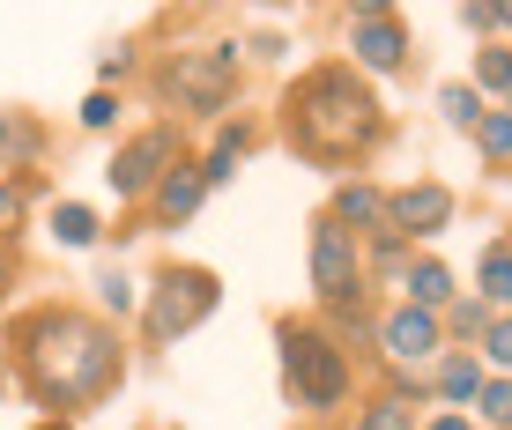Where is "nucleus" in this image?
<instances>
[{"instance_id":"ddd939ff","label":"nucleus","mask_w":512,"mask_h":430,"mask_svg":"<svg viewBox=\"0 0 512 430\" xmlns=\"http://www.w3.org/2000/svg\"><path fill=\"white\" fill-rule=\"evenodd\" d=\"M483 379H490V371H483V356H468V349H446V356H438V371H431V393H438L446 408H475Z\"/></svg>"},{"instance_id":"dca6fc26","label":"nucleus","mask_w":512,"mask_h":430,"mask_svg":"<svg viewBox=\"0 0 512 430\" xmlns=\"http://www.w3.org/2000/svg\"><path fill=\"white\" fill-rule=\"evenodd\" d=\"M245 156H253V127H245V119H238V127H223V134H216V149H208V164H201L208 193H216V186H231Z\"/></svg>"},{"instance_id":"cd10ccee","label":"nucleus","mask_w":512,"mask_h":430,"mask_svg":"<svg viewBox=\"0 0 512 430\" xmlns=\"http://www.w3.org/2000/svg\"><path fill=\"white\" fill-rule=\"evenodd\" d=\"M82 127H90V134H112V127H119V97H112V89H90V104H82Z\"/></svg>"},{"instance_id":"9d476101","label":"nucleus","mask_w":512,"mask_h":430,"mask_svg":"<svg viewBox=\"0 0 512 430\" xmlns=\"http://www.w3.org/2000/svg\"><path fill=\"white\" fill-rule=\"evenodd\" d=\"M379 349L394 356V364H431V356H446V327H438V312L394 304V312L379 319Z\"/></svg>"},{"instance_id":"72a5a7b5","label":"nucleus","mask_w":512,"mask_h":430,"mask_svg":"<svg viewBox=\"0 0 512 430\" xmlns=\"http://www.w3.org/2000/svg\"><path fill=\"white\" fill-rule=\"evenodd\" d=\"M498 30H512V8H498Z\"/></svg>"},{"instance_id":"f704fd0d","label":"nucleus","mask_w":512,"mask_h":430,"mask_svg":"<svg viewBox=\"0 0 512 430\" xmlns=\"http://www.w3.org/2000/svg\"><path fill=\"white\" fill-rule=\"evenodd\" d=\"M0 386H8V356H0Z\"/></svg>"},{"instance_id":"6ab92c4d","label":"nucleus","mask_w":512,"mask_h":430,"mask_svg":"<svg viewBox=\"0 0 512 430\" xmlns=\"http://www.w3.org/2000/svg\"><path fill=\"white\" fill-rule=\"evenodd\" d=\"M438 112H446V127L475 134V119H483V97H475V82H446V89H438Z\"/></svg>"},{"instance_id":"0eeeda50","label":"nucleus","mask_w":512,"mask_h":430,"mask_svg":"<svg viewBox=\"0 0 512 430\" xmlns=\"http://www.w3.org/2000/svg\"><path fill=\"white\" fill-rule=\"evenodd\" d=\"M179 164V127H141L134 141H119L112 171H104V186L119 193V201H149L156 178Z\"/></svg>"},{"instance_id":"5701e85b","label":"nucleus","mask_w":512,"mask_h":430,"mask_svg":"<svg viewBox=\"0 0 512 430\" xmlns=\"http://www.w3.org/2000/svg\"><path fill=\"white\" fill-rule=\"evenodd\" d=\"M483 89H512V45H483L475 52V97Z\"/></svg>"},{"instance_id":"39448f33","label":"nucleus","mask_w":512,"mask_h":430,"mask_svg":"<svg viewBox=\"0 0 512 430\" xmlns=\"http://www.w3.org/2000/svg\"><path fill=\"white\" fill-rule=\"evenodd\" d=\"M164 97L179 104V112H193V119L231 112V97H238V45L179 52V60H171V75H164Z\"/></svg>"},{"instance_id":"4be33fe9","label":"nucleus","mask_w":512,"mask_h":430,"mask_svg":"<svg viewBox=\"0 0 512 430\" xmlns=\"http://www.w3.org/2000/svg\"><path fill=\"white\" fill-rule=\"evenodd\" d=\"M475 149H483L490 164H512V112H483L475 119Z\"/></svg>"},{"instance_id":"c85d7f7f","label":"nucleus","mask_w":512,"mask_h":430,"mask_svg":"<svg viewBox=\"0 0 512 430\" xmlns=\"http://www.w3.org/2000/svg\"><path fill=\"white\" fill-rule=\"evenodd\" d=\"M401 260H409V238H394V230H372V267H379V275H401Z\"/></svg>"},{"instance_id":"6e6552de","label":"nucleus","mask_w":512,"mask_h":430,"mask_svg":"<svg viewBox=\"0 0 512 430\" xmlns=\"http://www.w3.org/2000/svg\"><path fill=\"white\" fill-rule=\"evenodd\" d=\"M312 290H320V304L364 297V253H357V238H349L334 215L312 223Z\"/></svg>"},{"instance_id":"473e14b6","label":"nucleus","mask_w":512,"mask_h":430,"mask_svg":"<svg viewBox=\"0 0 512 430\" xmlns=\"http://www.w3.org/2000/svg\"><path fill=\"white\" fill-rule=\"evenodd\" d=\"M30 430H75V423H60V416H45V423H30Z\"/></svg>"},{"instance_id":"f3484780","label":"nucleus","mask_w":512,"mask_h":430,"mask_svg":"<svg viewBox=\"0 0 512 430\" xmlns=\"http://www.w3.org/2000/svg\"><path fill=\"white\" fill-rule=\"evenodd\" d=\"M52 238H60L67 253H90V245L104 238V223H97V208H82V201H60V208H52Z\"/></svg>"},{"instance_id":"f8f14e48","label":"nucleus","mask_w":512,"mask_h":430,"mask_svg":"<svg viewBox=\"0 0 512 430\" xmlns=\"http://www.w3.org/2000/svg\"><path fill=\"white\" fill-rule=\"evenodd\" d=\"M334 223L349 230V238H357V230H386V193L372 186V178H342V186H334Z\"/></svg>"},{"instance_id":"a878e982","label":"nucleus","mask_w":512,"mask_h":430,"mask_svg":"<svg viewBox=\"0 0 512 430\" xmlns=\"http://www.w3.org/2000/svg\"><path fill=\"white\" fill-rule=\"evenodd\" d=\"M23 208H30V178L15 171V178H0V245H8L15 223H23Z\"/></svg>"},{"instance_id":"412c9836","label":"nucleus","mask_w":512,"mask_h":430,"mask_svg":"<svg viewBox=\"0 0 512 430\" xmlns=\"http://www.w3.org/2000/svg\"><path fill=\"white\" fill-rule=\"evenodd\" d=\"M438 327H446V334H475V342H483V334H490V304L483 297H453L446 312H438Z\"/></svg>"},{"instance_id":"c756f323","label":"nucleus","mask_w":512,"mask_h":430,"mask_svg":"<svg viewBox=\"0 0 512 430\" xmlns=\"http://www.w3.org/2000/svg\"><path fill=\"white\" fill-rule=\"evenodd\" d=\"M461 23L475 30V38H490V30H498V8H461Z\"/></svg>"},{"instance_id":"9b49d317","label":"nucleus","mask_w":512,"mask_h":430,"mask_svg":"<svg viewBox=\"0 0 512 430\" xmlns=\"http://www.w3.org/2000/svg\"><path fill=\"white\" fill-rule=\"evenodd\" d=\"M208 201V178H201V164H171L164 178H156V193H149V215L156 223H193V208Z\"/></svg>"},{"instance_id":"1a4fd4ad","label":"nucleus","mask_w":512,"mask_h":430,"mask_svg":"<svg viewBox=\"0 0 512 430\" xmlns=\"http://www.w3.org/2000/svg\"><path fill=\"white\" fill-rule=\"evenodd\" d=\"M453 186H438V178H416V186H401V193H386V230L394 238H438V230L453 223Z\"/></svg>"},{"instance_id":"f257e3e1","label":"nucleus","mask_w":512,"mask_h":430,"mask_svg":"<svg viewBox=\"0 0 512 430\" xmlns=\"http://www.w3.org/2000/svg\"><path fill=\"white\" fill-rule=\"evenodd\" d=\"M15 371L38 393V408H52V416L67 423L75 408H90L119 386L127 356H119V334L104 327V319L45 304V312H30L23 327H15Z\"/></svg>"},{"instance_id":"4468645a","label":"nucleus","mask_w":512,"mask_h":430,"mask_svg":"<svg viewBox=\"0 0 512 430\" xmlns=\"http://www.w3.org/2000/svg\"><path fill=\"white\" fill-rule=\"evenodd\" d=\"M423 393H431L423 379H416V386H394V393H379V401L357 416V430H423Z\"/></svg>"},{"instance_id":"2eb2a0df","label":"nucleus","mask_w":512,"mask_h":430,"mask_svg":"<svg viewBox=\"0 0 512 430\" xmlns=\"http://www.w3.org/2000/svg\"><path fill=\"white\" fill-rule=\"evenodd\" d=\"M401 290H409L416 312H446L453 304V267L446 260H409L401 267Z\"/></svg>"},{"instance_id":"f03ea898","label":"nucleus","mask_w":512,"mask_h":430,"mask_svg":"<svg viewBox=\"0 0 512 430\" xmlns=\"http://www.w3.org/2000/svg\"><path fill=\"white\" fill-rule=\"evenodd\" d=\"M282 134H290V149L305 164L342 171L386 141V104L372 97V82L349 60H320L282 89Z\"/></svg>"},{"instance_id":"a211bd4d","label":"nucleus","mask_w":512,"mask_h":430,"mask_svg":"<svg viewBox=\"0 0 512 430\" xmlns=\"http://www.w3.org/2000/svg\"><path fill=\"white\" fill-rule=\"evenodd\" d=\"M45 149V127L23 112H0V164H30V156Z\"/></svg>"},{"instance_id":"bb28decb","label":"nucleus","mask_w":512,"mask_h":430,"mask_svg":"<svg viewBox=\"0 0 512 430\" xmlns=\"http://www.w3.org/2000/svg\"><path fill=\"white\" fill-rule=\"evenodd\" d=\"M483 371H512V312L490 319V334H483Z\"/></svg>"},{"instance_id":"20e7f679","label":"nucleus","mask_w":512,"mask_h":430,"mask_svg":"<svg viewBox=\"0 0 512 430\" xmlns=\"http://www.w3.org/2000/svg\"><path fill=\"white\" fill-rule=\"evenodd\" d=\"M216 304H223V282L208 275V267H179V260H171L164 275L141 290V327H149V342H156V349H171L179 334L201 327Z\"/></svg>"},{"instance_id":"2f4dec72","label":"nucleus","mask_w":512,"mask_h":430,"mask_svg":"<svg viewBox=\"0 0 512 430\" xmlns=\"http://www.w3.org/2000/svg\"><path fill=\"white\" fill-rule=\"evenodd\" d=\"M8 282H15V253L0 245V297H8Z\"/></svg>"},{"instance_id":"7ed1b4c3","label":"nucleus","mask_w":512,"mask_h":430,"mask_svg":"<svg viewBox=\"0 0 512 430\" xmlns=\"http://www.w3.org/2000/svg\"><path fill=\"white\" fill-rule=\"evenodd\" d=\"M275 349H282V393L305 416H327V408L349 401V349L334 342L327 327H297V319H275Z\"/></svg>"},{"instance_id":"b1692460","label":"nucleus","mask_w":512,"mask_h":430,"mask_svg":"<svg viewBox=\"0 0 512 430\" xmlns=\"http://www.w3.org/2000/svg\"><path fill=\"white\" fill-rule=\"evenodd\" d=\"M475 416H483L490 430H512V379H483V393H475Z\"/></svg>"},{"instance_id":"c9c22d12","label":"nucleus","mask_w":512,"mask_h":430,"mask_svg":"<svg viewBox=\"0 0 512 430\" xmlns=\"http://www.w3.org/2000/svg\"><path fill=\"white\" fill-rule=\"evenodd\" d=\"M505 112H512V89H505Z\"/></svg>"},{"instance_id":"7c9ffc66","label":"nucleus","mask_w":512,"mask_h":430,"mask_svg":"<svg viewBox=\"0 0 512 430\" xmlns=\"http://www.w3.org/2000/svg\"><path fill=\"white\" fill-rule=\"evenodd\" d=\"M423 430H475V423L461 416V408H446V416H431V423H423Z\"/></svg>"},{"instance_id":"aec40b11","label":"nucleus","mask_w":512,"mask_h":430,"mask_svg":"<svg viewBox=\"0 0 512 430\" xmlns=\"http://www.w3.org/2000/svg\"><path fill=\"white\" fill-rule=\"evenodd\" d=\"M483 304H512V238L483 253Z\"/></svg>"},{"instance_id":"423d86ee","label":"nucleus","mask_w":512,"mask_h":430,"mask_svg":"<svg viewBox=\"0 0 512 430\" xmlns=\"http://www.w3.org/2000/svg\"><path fill=\"white\" fill-rule=\"evenodd\" d=\"M349 67L357 75H401L409 67V23H401L386 0H364L349 15Z\"/></svg>"},{"instance_id":"393cba45","label":"nucleus","mask_w":512,"mask_h":430,"mask_svg":"<svg viewBox=\"0 0 512 430\" xmlns=\"http://www.w3.org/2000/svg\"><path fill=\"white\" fill-rule=\"evenodd\" d=\"M97 304H104V312H141V290L119 275V267H104V275H97Z\"/></svg>"}]
</instances>
